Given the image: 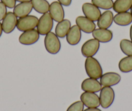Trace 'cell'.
Returning <instances> with one entry per match:
<instances>
[{
  "label": "cell",
  "mask_w": 132,
  "mask_h": 111,
  "mask_svg": "<svg viewBox=\"0 0 132 111\" xmlns=\"http://www.w3.org/2000/svg\"><path fill=\"white\" fill-rule=\"evenodd\" d=\"M85 70L90 78L98 79L103 74V70L101 64L93 57H87L85 61Z\"/></svg>",
  "instance_id": "cell-1"
},
{
  "label": "cell",
  "mask_w": 132,
  "mask_h": 111,
  "mask_svg": "<svg viewBox=\"0 0 132 111\" xmlns=\"http://www.w3.org/2000/svg\"><path fill=\"white\" fill-rule=\"evenodd\" d=\"M44 46L45 49L49 53L52 55H56L59 53L61 49V43L59 37L51 31L45 35L44 39Z\"/></svg>",
  "instance_id": "cell-2"
},
{
  "label": "cell",
  "mask_w": 132,
  "mask_h": 111,
  "mask_svg": "<svg viewBox=\"0 0 132 111\" xmlns=\"http://www.w3.org/2000/svg\"><path fill=\"white\" fill-rule=\"evenodd\" d=\"M54 20L49 12L44 14L39 19L37 25V31L40 35H46L50 33L53 28Z\"/></svg>",
  "instance_id": "cell-3"
},
{
  "label": "cell",
  "mask_w": 132,
  "mask_h": 111,
  "mask_svg": "<svg viewBox=\"0 0 132 111\" xmlns=\"http://www.w3.org/2000/svg\"><path fill=\"white\" fill-rule=\"evenodd\" d=\"M100 93V103L103 108H108L111 106L115 100V92L110 86H104Z\"/></svg>",
  "instance_id": "cell-4"
},
{
  "label": "cell",
  "mask_w": 132,
  "mask_h": 111,
  "mask_svg": "<svg viewBox=\"0 0 132 111\" xmlns=\"http://www.w3.org/2000/svg\"><path fill=\"white\" fill-rule=\"evenodd\" d=\"M39 19L36 16L28 15L25 17L20 18L18 20L17 29L20 31L24 32L28 30L35 29L37 27Z\"/></svg>",
  "instance_id": "cell-5"
},
{
  "label": "cell",
  "mask_w": 132,
  "mask_h": 111,
  "mask_svg": "<svg viewBox=\"0 0 132 111\" xmlns=\"http://www.w3.org/2000/svg\"><path fill=\"white\" fill-rule=\"evenodd\" d=\"M100 48V42L95 39H89L84 43L81 48V53L85 57H93Z\"/></svg>",
  "instance_id": "cell-6"
},
{
  "label": "cell",
  "mask_w": 132,
  "mask_h": 111,
  "mask_svg": "<svg viewBox=\"0 0 132 111\" xmlns=\"http://www.w3.org/2000/svg\"><path fill=\"white\" fill-rule=\"evenodd\" d=\"M38 31L35 29L24 31L19 36V42L22 45L30 46L35 44L40 39Z\"/></svg>",
  "instance_id": "cell-7"
},
{
  "label": "cell",
  "mask_w": 132,
  "mask_h": 111,
  "mask_svg": "<svg viewBox=\"0 0 132 111\" xmlns=\"http://www.w3.org/2000/svg\"><path fill=\"white\" fill-rule=\"evenodd\" d=\"M82 9L84 16L93 21H97L102 14L100 9L92 3H84L82 5Z\"/></svg>",
  "instance_id": "cell-8"
},
{
  "label": "cell",
  "mask_w": 132,
  "mask_h": 111,
  "mask_svg": "<svg viewBox=\"0 0 132 111\" xmlns=\"http://www.w3.org/2000/svg\"><path fill=\"white\" fill-rule=\"evenodd\" d=\"M80 101L87 108H98L101 105L98 95L93 92H84L80 95Z\"/></svg>",
  "instance_id": "cell-9"
},
{
  "label": "cell",
  "mask_w": 132,
  "mask_h": 111,
  "mask_svg": "<svg viewBox=\"0 0 132 111\" xmlns=\"http://www.w3.org/2000/svg\"><path fill=\"white\" fill-rule=\"evenodd\" d=\"M17 18L18 17L14 14V12H7L2 24L3 31L5 33L10 34L14 30L15 28L17 26Z\"/></svg>",
  "instance_id": "cell-10"
},
{
  "label": "cell",
  "mask_w": 132,
  "mask_h": 111,
  "mask_svg": "<svg viewBox=\"0 0 132 111\" xmlns=\"http://www.w3.org/2000/svg\"><path fill=\"white\" fill-rule=\"evenodd\" d=\"M121 81V76L115 72H107L102 74L100 83L103 86H113L118 85Z\"/></svg>",
  "instance_id": "cell-11"
},
{
  "label": "cell",
  "mask_w": 132,
  "mask_h": 111,
  "mask_svg": "<svg viewBox=\"0 0 132 111\" xmlns=\"http://www.w3.org/2000/svg\"><path fill=\"white\" fill-rule=\"evenodd\" d=\"M49 12L53 20L56 22L58 23L64 19L65 11L63 5L58 2H53L51 3Z\"/></svg>",
  "instance_id": "cell-12"
},
{
  "label": "cell",
  "mask_w": 132,
  "mask_h": 111,
  "mask_svg": "<svg viewBox=\"0 0 132 111\" xmlns=\"http://www.w3.org/2000/svg\"><path fill=\"white\" fill-rule=\"evenodd\" d=\"M76 24L81 30L85 33L90 34L96 29V24L92 20H89L86 16H80L76 18Z\"/></svg>",
  "instance_id": "cell-13"
},
{
  "label": "cell",
  "mask_w": 132,
  "mask_h": 111,
  "mask_svg": "<svg viewBox=\"0 0 132 111\" xmlns=\"http://www.w3.org/2000/svg\"><path fill=\"white\" fill-rule=\"evenodd\" d=\"M93 37L99 42L108 43L111 41L113 37V32L108 29H95L92 33Z\"/></svg>",
  "instance_id": "cell-14"
},
{
  "label": "cell",
  "mask_w": 132,
  "mask_h": 111,
  "mask_svg": "<svg viewBox=\"0 0 132 111\" xmlns=\"http://www.w3.org/2000/svg\"><path fill=\"white\" fill-rule=\"evenodd\" d=\"M81 88L84 92L96 93L102 89V85L101 83L93 78H87L82 81L81 84Z\"/></svg>",
  "instance_id": "cell-15"
},
{
  "label": "cell",
  "mask_w": 132,
  "mask_h": 111,
  "mask_svg": "<svg viewBox=\"0 0 132 111\" xmlns=\"http://www.w3.org/2000/svg\"><path fill=\"white\" fill-rule=\"evenodd\" d=\"M82 39V31L78 25H73L66 35V40L71 46H76L80 42Z\"/></svg>",
  "instance_id": "cell-16"
},
{
  "label": "cell",
  "mask_w": 132,
  "mask_h": 111,
  "mask_svg": "<svg viewBox=\"0 0 132 111\" xmlns=\"http://www.w3.org/2000/svg\"><path fill=\"white\" fill-rule=\"evenodd\" d=\"M33 9L31 2H23L15 6L13 12L18 18H23L30 14Z\"/></svg>",
  "instance_id": "cell-17"
},
{
  "label": "cell",
  "mask_w": 132,
  "mask_h": 111,
  "mask_svg": "<svg viewBox=\"0 0 132 111\" xmlns=\"http://www.w3.org/2000/svg\"><path fill=\"white\" fill-rule=\"evenodd\" d=\"M113 12L107 10L101 14L97 21V26L101 29H109L113 22Z\"/></svg>",
  "instance_id": "cell-18"
},
{
  "label": "cell",
  "mask_w": 132,
  "mask_h": 111,
  "mask_svg": "<svg viewBox=\"0 0 132 111\" xmlns=\"http://www.w3.org/2000/svg\"><path fill=\"white\" fill-rule=\"evenodd\" d=\"M71 27V21L68 19H63L62 21L58 23L55 28V34L59 38L63 39L66 36Z\"/></svg>",
  "instance_id": "cell-19"
},
{
  "label": "cell",
  "mask_w": 132,
  "mask_h": 111,
  "mask_svg": "<svg viewBox=\"0 0 132 111\" xmlns=\"http://www.w3.org/2000/svg\"><path fill=\"white\" fill-rule=\"evenodd\" d=\"M113 22L120 26H127L132 23V16L129 12L117 13L113 17Z\"/></svg>",
  "instance_id": "cell-20"
},
{
  "label": "cell",
  "mask_w": 132,
  "mask_h": 111,
  "mask_svg": "<svg viewBox=\"0 0 132 111\" xmlns=\"http://www.w3.org/2000/svg\"><path fill=\"white\" fill-rule=\"evenodd\" d=\"M132 7V0H115L113 9L117 13L128 12Z\"/></svg>",
  "instance_id": "cell-21"
},
{
  "label": "cell",
  "mask_w": 132,
  "mask_h": 111,
  "mask_svg": "<svg viewBox=\"0 0 132 111\" xmlns=\"http://www.w3.org/2000/svg\"><path fill=\"white\" fill-rule=\"evenodd\" d=\"M33 9L40 14L47 13L49 12L50 4L47 0H32Z\"/></svg>",
  "instance_id": "cell-22"
},
{
  "label": "cell",
  "mask_w": 132,
  "mask_h": 111,
  "mask_svg": "<svg viewBox=\"0 0 132 111\" xmlns=\"http://www.w3.org/2000/svg\"><path fill=\"white\" fill-rule=\"evenodd\" d=\"M119 68L122 73H129L132 71V56H126L119 62Z\"/></svg>",
  "instance_id": "cell-23"
},
{
  "label": "cell",
  "mask_w": 132,
  "mask_h": 111,
  "mask_svg": "<svg viewBox=\"0 0 132 111\" xmlns=\"http://www.w3.org/2000/svg\"><path fill=\"white\" fill-rule=\"evenodd\" d=\"M91 2L98 8L104 10H110L112 9L114 3L113 0H91Z\"/></svg>",
  "instance_id": "cell-24"
},
{
  "label": "cell",
  "mask_w": 132,
  "mask_h": 111,
  "mask_svg": "<svg viewBox=\"0 0 132 111\" xmlns=\"http://www.w3.org/2000/svg\"><path fill=\"white\" fill-rule=\"evenodd\" d=\"M120 48L126 56H132V42L128 39H122L120 42Z\"/></svg>",
  "instance_id": "cell-25"
},
{
  "label": "cell",
  "mask_w": 132,
  "mask_h": 111,
  "mask_svg": "<svg viewBox=\"0 0 132 111\" xmlns=\"http://www.w3.org/2000/svg\"><path fill=\"white\" fill-rule=\"evenodd\" d=\"M84 105L81 101H77L72 103L66 111H83Z\"/></svg>",
  "instance_id": "cell-26"
},
{
  "label": "cell",
  "mask_w": 132,
  "mask_h": 111,
  "mask_svg": "<svg viewBox=\"0 0 132 111\" xmlns=\"http://www.w3.org/2000/svg\"><path fill=\"white\" fill-rule=\"evenodd\" d=\"M7 13V7L4 3L0 2V21H2L5 17Z\"/></svg>",
  "instance_id": "cell-27"
},
{
  "label": "cell",
  "mask_w": 132,
  "mask_h": 111,
  "mask_svg": "<svg viewBox=\"0 0 132 111\" xmlns=\"http://www.w3.org/2000/svg\"><path fill=\"white\" fill-rule=\"evenodd\" d=\"M1 2L9 9H14L16 6V0H1Z\"/></svg>",
  "instance_id": "cell-28"
},
{
  "label": "cell",
  "mask_w": 132,
  "mask_h": 111,
  "mask_svg": "<svg viewBox=\"0 0 132 111\" xmlns=\"http://www.w3.org/2000/svg\"><path fill=\"white\" fill-rule=\"evenodd\" d=\"M58 2L65 7H69L72 3V0H58Z\"/></svg>",
  "instance_id": "cell-29"
},
{
  "label": "cell",
  "mask_w": 132,
  "mask_h": 111,
  "mask_svg": "<svg viewBox=\"0 0 132 111\" xmlns=\"http://www.w3.org/2000/svg\"><path fill=\"white\" fill-rule=\"evenodd\" d=\"M83 111H102L101 109L98 108H87L84 110Z\"/></svg>",
  "instance_id": "cell-30"
},
{
  "label": "cell",
  "mask_w": 132,
  "mask_h": 111,
  "mask_svg": "<svg viewBox=\"0 0 132 111\" xmlns=\"http://www.w3.org/2000/svg\"><path fill=\"white\" fill-rule=\"evenodd\" d=\"M129 36H130L131 41L132 42V25H131L130 29H129Z\"/></svg>",
  "instance_id": "cell-31"
},
{
  "label": "cell",
  "mask_w": 132,
  "mask_h": 111,
  "mask_svg": "<svg viewBox=\"0 0 132 111\" xmlns=\"http://www.w3.org/2000/svg\"><path fill=\"white\" fill-rule=\"evenodd\" d=\"M32 0H16V2H18L20 3H23V2H30Z\"/></svg>",
  "instance_id": "cell-32"
},
{
  "label": "cell",
  "mask_w": 132,
  "mask_h": 111,
  "mask_svg": "<svg viewBox=\"0 0 132 111\" xmlns=\"http://www.w3.org/2000/svg\"><path fill=\"white\" fill-rule=\"evenodd\" d=\"M3 31V28H2V24L0 23V37L2 36Z\"/></svg>",
  "instance_id": "cell-33"
},
{
  "label": "cell",
  "mask_w": 132,
  "mask_h": 111,
  "mask_svg": "<svg viewBox=\"0 0 132 111\" xmlns=\"http://www.w3.org/2000/svg\"><path fill=\"white\" fill-rule=\"evenodd\" d=\"M130 10H131V12H130V13H131V16H132V7H131V8L130 9Z\"/></svg>",
  "instance_id": "cell-34"
}]
</instances>
